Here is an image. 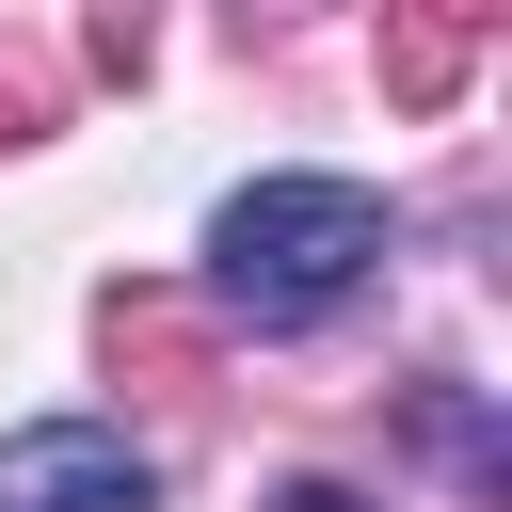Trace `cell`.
Instances as JSON below:
<instances>
[{"instance_id":"obj_7","label":"cell","mask_w":512,"mask_h":512,"mask_svg":"<svg viewBox=\"0 0 512 512\" xmlns=\"http://www.w3.org/2000/svg\"><path fill=\"white\" fill-rule=\"evenodd\" d=\"M272 512H368V496H352V480H288Z\"/></svg>"},{"instance_id":"obj_4","label":"cell","mask_w":512,"mask_h":512,"mask_svg":"<svg viewBox=\"0 0 512 512\" xmlns=\"http://www.w3.org/2000/svg\"><path fill=\"white\" fill-rule=\"evenodd\" d=\"M480 48H496V16H432V0H400V16H384V96H400V112H448Z\"/></svg>"},{"instance_id":"obj_2","label":"cell","mask_w":512,"mask_h":512,"mask_svg":"<svg viewBox=\"0 0 512 512\" xmlns=\"http://www.w3.org/2000/svg\"><path fill=\"white\" fill-rule=\"evenodd\" d=\"M160 480H144V448L112 432V416H32V432H0V512H144Z\"/></svg>"},{"instance_id":"obj_6","label":"cell","mask_w":512,"mask_h":512,"mask_svg":"<svg viewBox=\"0 0 512 512\" xmlns=\"http://www.w3.org/2000/svg\"><path fill=\"white\" fill-rule=\"evenodd\" d=\"M32 128H48V80H32L16 48H0V144H32Z\"/></svg>"},{"instance_id":"obj_1","label":"cell","mask_w":512,"mask_h":512,"mask_svg":"<svg viewBox=\"0 0 512 512\" xmlns=\"http://www.w3.org/2000/svg\"><path fill=\"white\" fill-rule=\"evenodd\" d=\"M368 256H384V192H352V176H256L208 224V288L240 320H320L368 288Z\"/></svg>"},{"instance_id":"obj_5","label":"cell","mask_w":512,"mask_h":512,"mask_svg":"<svg viewBox=\"0 0 512 512\" xmlns=\"http://www.w3.org/2000/svg\"><path fill=\"white\" fill-rule=\"evenodd\" d=\"M80 48H96V80H144V48H160V32H144V16H128V0H112V16H96V32H80Z\"/></svg>"},{"instance_id":"obj_3","label":"cell","mask_w":512,"mask_h":512,"mask_svg":"<svg viewBox=\"0 0 512 512\" xmlns=\"http://www.w3.org/2000/svg\"><path fill=\"white\" fill-rule=\"evenodd\" d=\"M96 352H112L128 384L192 400V384H208V304H176V288H96Z\"/></svg>"}]
</instances>
